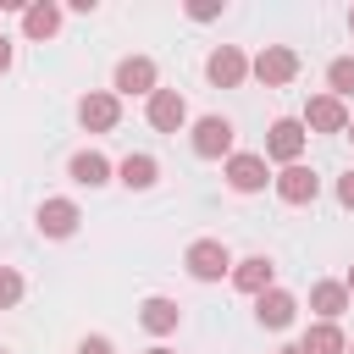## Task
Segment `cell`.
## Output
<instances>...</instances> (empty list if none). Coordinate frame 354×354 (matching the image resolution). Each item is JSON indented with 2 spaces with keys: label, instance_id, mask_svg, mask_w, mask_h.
Here are the masks:
<instances>
[{
  "label": "cell",
  "instance_id": "obj_1",
  "mask_svg": "<svg viewBox=\"0 0 354 354\" xmlns=\"http://www.w3.org/2000/svg\"><path fill=\"white\" fill-rule=\"evenodd\" d=\"M183 266H188V277H194V282H221V277L232 271V254H227V243H221V238H194V243H188V254H183Z\"/></svg>",
  "mask_w": 354,
  "mask_h": 354
},
{
  "label": "cell",
  "instance_id": "obj_2",
  "mask_svg": "<svg viewBox=\"0 0 354 354\" xmlns=\"http://www.w3.org/2000/svg\"><path fill=\"white\" fill-rule=\"evenodd\" d=\"M249 72H254L266 88H282V83H293V77H299V55H293L288 44H266V50L249 61Z\"/></svg>",
  "mask_w": 354,
  "mask_h": 354
},
{
  "label": "cell",
  "instance_id": "obj_3",
  "mask_svg": "<svg viewBox=\"0 0 354 354\" xmlns=\"http://www.w3.org/2000/svg\"><path fill=\"white\" fill-rule=\"evenodd\" d=\"M205 77H210L216 88H238V83L249 77V55H243L238 44H216L210 61H205Z\"/></svg>",
  "mask_w": 354,
  "mask_h": 354
},
{
  "label": "cell",
  "instance_id": "obj_4",
  "mask_svg": "<svg viewBox=\"0 0 354 354\" xmlns=\"http://www.w3.org/2000/svg\"><path fill=\"white\" fill-rule=\"evenodd\" d=\"M194 155H199V160L232 155V122H227V116H199V122H194Z\"/></svg>",
  "mask_w": 354,
  "mask_h": 354
},
{
  "label": "cell",
  "instance_id": "obj_5",
  "mask_svg": "<svg viewBox=\"0 0 354 354\" xmlns=\"http://www.w3.org/2000/svg\"><path fill=\"white\" fill-rule=\"evenodd\" d=\"M277 199H288V205H315V194H321V177L304 166V160H293V166H282L277 177Z\"/></svg>",
  "mask_w": 354,
  "mask_h": 354
},
{
  "label": "cell",
  "instance_id": "obj_6",
  "mask_svg": "<svg viewBox=\"0 0 354 354\" xmlns=\"http://www.w3.org/2000/svg\"><path fill=\"white\" fill-rule=\"evenodd\" d=\"M144 116H149V127H155V133H177V127L188 122V100H183L177 88H155V94H149V105H144Z\"/></svg>",
  "mask_w": 354,
  "mask_h": 354
},
{
  "label": "cell",
  "instance_id": "obj_7",
  "mask_svg": "<svg viewBox=\"0 0 354 354\" xmlns=\"http://www.w3.org/2000/svg\"><path fill=\"white\" fill-rule=\"evenodd\" d=\"M304 122H293V116H282V122H271V133H266V155L271 160H282V166H293L299 155H304Z\"/></svg>",
  "mask_w": 354,
  "mask_h": 354
},
{
  "label": "cell",
  "instance_id": "obj_8",
  "mask_svg": "<svg viewBox=\"0 0 354 354\" xmlns=\"http://www.w3.org/2000/svg\"><path fill=\"white\" fill-rule=\"evenodd\" d=\"M266 183H271L266 155H227V188L232 194H260Z\"/></svg>",
  "mask_w": 354,
  "mask_h": 354
},
{
  "label": "cell",
  "instance_id": "obj_9",
  "mask_svg": "<svg viewBox=\"0 0 354 354\" xmlns=\"http://www.w3.org/2000/svg\"><path fill=\"white\" fill-rule=\"evenodd\" d=\"M77 122H83L88 133H111V127L122 122V100H116V94H83V100H77Z\"/></svg>",
  "mask_w": 354,
  "mask_h": 354
},
{
  "label": "cell",
  "instance_id": "obj_10",
  "mask_svg": "<svg viewBox=\"0 0 354 354\" xmlns=\"http://www.w3.org/2000/svg\"><path fill=\"white\" fill-rule=\"evenodd\" d=\"M293 315H299V299H293V293H282V288H266V293L254 299V321H260V326H271V332L293 326Z\"/></svg>",
  "mask_w": 354,
  "mask_h": 354
},
{
  "label": "cell",
  "instance_id": "obj_11",
  "mask_svg": "<svg viewBox=\"0 0 354 354\" xmlns=\"http://www.w3.org/2000/svg\"><path fill=\"white\" fill-rule=\"evenodd\" d=\"M116 94H155V61L149 55H127V61H116Z\"/></svg>",
  "mask_w": 354,
  "mask_h": 354
},
{
  "label": "cell",
  "instance_id": "obj_12",
  "mask_svg": "<svg viewBox=\"0 0 354 354\" xmlns=\"http://www.w3.org/2000/svg\"><path fill=\"white\" fill-rule=\"evenodd\" d=\"M348 127V111H343V100H332V94H315L310 105H304V133H343Z\"/></svg>",
  "mask_w": 354,
  "mask_h": 354
},
{
  "label": "cell",
  "instance_id": "obj_13",
  "mask_svg": "<svg viewBox=\"0 0 354 354\" xmlns=\"http://www.w3.org/2000/svg\"><path fill=\"white\" fill-rule=\"evenodd\" d=\"M77 221H83V210H77L72 199H44V205H39V232H44V238H72Z\"/></svg>",
  "mask_w": 354,
  "mask_h": 354
},
{
  "label": "cell",
  "instance_id": "obj_14",
  "mask_svg": "<svg viewBox=\"0 0 354 354\" xmlns=\"http://www.w3.org/2000/svg\"><path fill=\"white\" fill-rule=\"evenodd\" d=\"M271 277H277V266L266 260V254H249V260H232V282H238V293H266L271 288Z\"/></svg>",
  "mask_w": 354,
  "mask_h": 354
},
{
  "label": "cell",
  "instance_id": "obj_15",
  "mask_svg": "<svg viewBox=\"0 0 354 354\" xmlns=\"http://www.w3.org/2000/svg\"><path fill=\"white\" fill-rule=\"evenodd\" d=\"M66 171H72V183H83V188H105V183H111V171H116V166H111V160H105V155H100V149H77V155H72V166H66Z\"/></svg>",
  "mask_w": 354,
  "mask_h": 354
},
{
  "label": "cell",
  "instance_id": "obj_16",
  "mask_svg": "<svg viewBox=\"0 0 354 354\" xmlns=\"http://www.w3.org/2000/svg\"><path fill=\"white\" fill-rule=\"evenodd\" d=\"M299 348H304V354H348V337H343L337 321H315V326L299 337Z\"/></svg>",
  "mask_w": 354,
  "mask_h": 354
},
{
  "label": "cell",
  "instance_id": "obj_17",
  "mask_svg": "<svg viewBox=\"0 0 354 354\" xmlns=\"http://www.w3.org/2000/svg\"><path fill=\"white\" fill-rule=\"evenodd\" d=\"M138 321H144V332H155V337H166V332H177V321H183V310H177L171 299H144V304H138Z\"/></svg>",
  "mask_w": 354,
  "mask_h": 354
},
{
  "label": "cell",
  "instance_id": "obj_18",
  "mask_svg": "<svg viewBox=\"0 0 354 354\" xmlns=\"http://www.w3.org/2000/svg\"><path fill=\"white\" fill-rule=\"evenodd\" d=\"M310 310H315L321 321H337V315L348 310V288H343V282H315V288H310Z\"/></svg>",
  "mask_w": 354,
  "mask_h": 354
},
{
  "label": "cell",
  "instance_id": "obj_19",
  "mask_svg": "<svg viewBox=\"0 0 354 354\" xmlns=\"http://www.w3.org/2000/svg\"><path fill=\"white\" fill-rule=\"evenodd\" d=\"M22 28H28V39H50V33L61 28V6H50V0L22 6Z\"/></svg>",
  "mask_w": 354,
  "mask_h": 354
},
{
  "label": "cell",
  "instance_id": "obj_20",
  "mask_svg": "<svg viewBox=\"0 0 354 354\" xmlns=\"http://www.w3.org/2000/svg\"><path fill=\"white\" fill-rule=\"evenodd\" d=\"M116 177H122L127 188H138V194H144V188H155L160 166H155V155H127V160L116 166Z\"/></svg>",
  "mask_w": 354,
  "mask_h": 354
},
{
  "label": "cell",
  "instance_id": "obj_21",
  "mask_svg": "<svg viewBox=\"0 0 354 354\" xmlns=\"http://www.w3.org/2000/svg\"><path fill=\"white\" fill-rule=\"evenodd\" d=\"M326 83H332V100L354 94V55H337V61L326 66Z\"/></svg>",
  "mask_w": 354,
  "mask_h": 354
},
{
  "label": "cell",
  "instance_id": "obj_22",
  "mask_svg": "<svg viewBox=\"0 0 354 354\" xmlns=\"http://www.w3.org/2000/svg\"><path fill=\"white\" fill-rule=\"evenodd\" d=\"M17 299H22V277H17L11 266H0V310H11Z\"/></svg>",
  "mask_w": 354,
  "mask_h": 354
},
{
  "label": "cell",
  "instance_id": "obj_23",
  "mask_svg": "<svg viewBox=\"0 0 354 354\" xmlns=\"http://www.w3.org/2000/svg\"><path fill=\"white\" fill-rule=\"evenodd\" d=\"M337 205H343V210H354V166L337 177Z\"/></svg>",
  "mask_w": 354,
  "mask_h": 354
},
{
  "label": "cell",
  "instance_id": "obj_24",
  "mask_svg": "<svg viewBox=\"0 0 354 354\" xmlns=\"http://www.w3.org/2000/svg\"><path fill=\"white\" fill-rule=\"evenodd\" d=\"M188 17H194V22H210V17H221V6H216V0H194Z\"/></svg>",
  "mask_w": 354,
  "mask_h": 354
},
{
  "label": "cell",
  "instance_id": "obj_25",
  "mask_svg": "<svg viewBox=\"0 0 354 354\" xmlns=\"http://www.w3.org/2000/svg\"><path fill=\"white\" fill-rule=\"evenodd\" d=\"M77 354H116V348H111V337H83Z\"/></svg>",
  "mask_w": 354,
  "mask_h": 354
},
{
  "label": "cell",
  "instance_id": "obj_26",
  "mask_svg": "<svg viewBox=\"0 0 354 354\" xmlns=\"http://www.w3.org/2000/svg\"><path fill=\"white\" fill-rule=\"evenodd\" d=\"M11 66V44H6V33H0V72Z\"/></svg>",
  "mask_w": 354,
  "mask_h": 354
},
{
  "label": "cell",
  "instance_id": "obj_27",
  "mask_svg": "<svg viewBox=\"0 0 354 354\" xmlns=\"http://www.w3.org/2000/svg\"><path fill=\"white\" fill-rule=\"evenodd\" d=\"M343 288H348V299H354V266H348V282H343Z\"/></svg>",
  "mask_w": 354,
  "mask_h": 354
},
{
  "label": "cell",
  "instance_id": "obj_28",
  "mask_svg": "<svg viewBox=\"0 0 354 354\" xmlns=\"http://www.w3.org/2000/svg\"><path fill=\"white\" fill-rule=\"evenodd\" d=\"M282 354H304V348H299V343H288V348H282Z\"/></svg>",
  "mask_w": 354,
  "mask_h": 354
},
{
  "label": "cell",
  "instance_id": "obj_29",
  "mask_svg": "<svg viewBox=\"0 0 354 354\" xmlns=\"http://www.w3.org/2000/svg\"><path fill=\"white\" fill-rule=\"evenodd\" d=\"M144 354H171V348H160V343H155V348H144Z\"/></svg>",
  "mask_w": 354,
  "mask_h": 354
},
{
  "label": "cell",
  "instance_id": "obj_30",
  "mask_svg": "<svg viewBox=\"0 0 354 354\" xmlns=\"http://www.w3.org/2000/svg\"><path fill=\"white\" fill-rule=\"evenodd\" d=\"M343 133H348V138H354V116H348V127H343Z\"/></svg>",
  "mask_w": 354,
  "mask_h": 354
},
{
  "label": "cell",
  "instance_id": "obj_31",
  "mask_svg": "<svg viewBox=\"0 0 354 354\" xmlns=\"http://www.w3.org/2000/svg\"><path fill=\"white\" fill-rule=\"evenodd\" d=\"M348 33H354V11H348Z\"/></svg>",
  "mask_w": 354,
  "mask_h": 354
},
{
  "label": "cell",
  "instance_id": "obj_32",
  "mask_svg": "<svg viewBox=\"0 0 354 354\" xmlns=\"http://www.w3.org/2000/svg\"><path fill=\"white\" fill-rule=\"evenodd\" d=\"M348 354H354V343H348Z\"/></svg>",
  "mask_w": 354,
  "mask_h": 354
}]
</instances>
